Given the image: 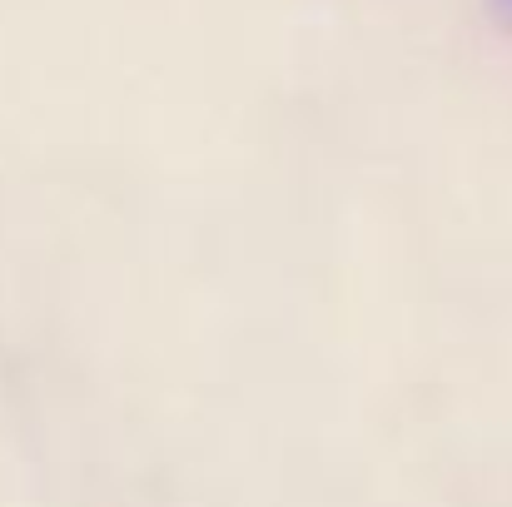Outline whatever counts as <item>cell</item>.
<instances>
[{
    "instance_id": "1",
    "label": "cell",
    "mask_w": 512,
    "mask_h": 507,
    "mask_svg": "<svg viewBox=\"0 0 512 507\" xmlns=\"http://www.w3.org/2000/svg\"><path fill=\"white\" fill-rule=\"evenodd\" d=\"M488 15H493L498 30H508L512 35V0H488Z\"/></svg>"
}]
</instances>
